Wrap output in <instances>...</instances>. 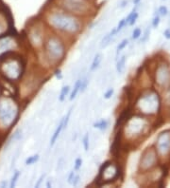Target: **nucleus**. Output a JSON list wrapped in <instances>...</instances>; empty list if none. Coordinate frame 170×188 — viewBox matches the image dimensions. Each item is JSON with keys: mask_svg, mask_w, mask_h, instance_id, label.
<instances>
[{"mask_svg": "<svg viewBox=\"0 0 170 188\" xmlns=\"http://www.w3.org/2000/svg\"><path fill=\"white\" fill-rule=\"evenodd\" d=\"M47 30L61 35L72 43L84 31L88 21L71 14L49 2L39 15Z\"/></svg>", "mask_w": 170, "mask_h": 188, "instance_id": "1", "label": "nucleus"}, {"mask_svg": "<svg viewBox=\"0 0 170 188\" xmlns=\"http://www.w3.org/2000/svg\"><path fill=\"white\" fill-rule=\"evenodd\" d=\"M156 118H149L138 113H131L129 117L123 123V125L116 129L119 130L123 149L128 148H135L144 140H146L153 129L156 128L155 125Z\"/></svg>", "mask_w": 170, "mask_h": 188, "instance_id": "2", "label": "nucleus"}, {"mask_svg": "<svg viewBox=\"0 0 170 188\" xmlns=\"http://www.w3.org/2000/svg\"><path fill=\"white\" fill-rule=\"evenodd\" d=\"M72 42L64 37L48 31L42 49L36 55L41 62L44 68L54 69L60 67L66 59Z\"/></svg>", "mask_w": 170, "mask_h": 188, "instance_id": "3", "label": "nucleus"}, {"mask_svg": "<svg viewBox=\"0 0 170 188\" xmlns=\"http://www.w3.org/2000/svg\"><path fill=\"white\" fill-rule=\"evenodd\" d=\"M130 106L133 112L149 118H157L161 115L163 104L160 91L152 87L138 91L132 97Z\"/></svg>", "mask_w": 170, "mask_h": 188, "instance_id": "4", "label": "nucleus"}, {"mask_svg": "<svg viewBox=\"0 0 170 188\" xmlns=\"http://www.w3.org/2000/svg\"><path fill=\"white\" fill-rule=\"evenodd\" d=\"M26 64L23 58L13 50L2 52L0 55V74L11 82L20 81L25 73Z\"/></svg>", "mask_w": 170, "mask_h": 188, "instance_id": "5", "label": "nucleus"}, {"mask_svg": "<svg viewBox=\"0 0 170 188\" xmlns=\"http://www.w3.org/2000/svg\"><path fill=\"white\" fill-rule=\"evenodd\" d=\"M54 6L89 21L97 15L98 4L91 0H49Z\"/></svg>", "mask_w": 170, "mask_h": 188, "instance_id": "6", "label": "nucleus"}, {"mask_svg": "<svg viewBox=\"0 0 170 188\" xmlns=\"http://www.w3.org/2000/svg\"><path fill=\"white\" fill-rule=\"evenodd\" d=\"M153 81V86L159 91L170 87V63L164 57H157L152 60V64L146 65Z\"/></svg>", "mask_w": 170, "mask_h": 188, "instance_id": "7", "label": "nucleus"}, {"mask_svg": "<svg viewBox=\"0 0 170 188\" xmlns=\"http://www.w3.org/2000/svg\"><path fill=\"white\" fill-rule=\"evenodd\" d=\"M20 105L11 96L0 97V129L10 130L18 122Z\"/></svg>", "mask_w": 170, "mask_h": 188, "instance_id": "8", "label": "nucleus"}, {"mask_svg": "<svg viewBox=\"0 0 170 188\" xmlns=\"http://www.w3.org/2000/svg\"><path fill=\"white\" fill-rule=\"evenodd\" d=\"M123 174L124 169L120 162L117 160H109L101 164L94 182L98 186L113 184L123 178Z\"/></svg>", "mask_w": 170, "mask_h": 188, "instance_id": "9", "label": "nucleus"}, {"mask_svg": "<svg viewBox=\"0 0 170 188\" xmlns=\"http://www.w3.org/2000/svg\"><path fill=\"white\" fill-rule=\"evenodd\" d=\"M48 33V30L41 19L40 16L36 17V19L31 20L27 27V39L29 47L36 53L39 52L44 45L46 37Z\"/></svg>", "mask_w": 170, "mask_h": 188, "instance_id": "10", "label": "nucleus"}, {"mask_svg": "<svg viewBox=\"0 0 170 188\" xmlns=\"http://www.w3.org/2000/svg\"><path fill=\"white\" fill-rule=\"evenodd\" d=\"M161 164L159 155L156 151L154 145H149L146 147L139 158L137 173H146L153 170Z\"/></svg>", "mask_w": 170, "mask_h": 188, "instance_id": "11", "label": "nucleus"}, {"mask_svg": "<svg viewBox=\"0 0 170 188\" xmlns=\"http://www.w3.org/2000/svg\"><path fill=\"white\" fill-rule=\"evenodd\" d=\"M153 145L159 155L161 163L170 164V128L161 131Z\"/></svg>", "mask_w": 170, "mask_h": 188, "instance_id": "12", "label": "nucleus"}, {"mask_svg": "<svg viewBox=\"0 0 170 188\" xmlns=\"http://www.w3.org/2000/svg\"><path fill=\"white\" fill-rule=\"evenodd\" d=\"M10 29V18L5 11L0 10V37H4Z\"/></svg>", "mask_w": 170, "mask_h": 188, "instance_id": "13", "label": "nucleus"}, {"mask_svg": "<svg viewBox=\"0 0 170 188\" xmlns=\"http://www.w3.org/2000/svg\"><path fill=\"white\" fill-rule=\"evenodd\" d=\"M117 34H118V32H117L116 27L112 28L109 32H107V33L102 37V39H101V41H100V47H101V49L107 48V47L111 43V41L115 39V37H116Z\"/></svg>", "mask_w": 170, "mask_h": 188, "instance_id": "14", "label": "nucleus"}, {"mask_svg": "<svg viewBox=\"0 0 170 188\" xmlns=\"http://www.w3.org/2000/svg\"><path fill=\"white\" fill-rule=\"evenodd\" d=\"M63 130H64V128H63V120L62 119L60 121L59 125H57V127H56L55 131L53 132V134L50 137V143H49L50 147H53L55 145V143H57V141L59 140V138H60V136H61V134H62V132Z\"/></svg>", "mask_w": 170, "mask_h": 188, "instance_id": "15", "label": "nucleus"}, {"mask_svg": "<svg viewBox=\"0 0 170 188\" xmlns=\"http://www.w3.org/2000/svg\"><path fill=\"white\" fill-rule=\"evenodd\" d=\"M138 6L139 5H134V8L132 9V11L127 15V17H125L127 26H133L136 23V21L138 19V16H139V13L137 12Z\"/></svg>", "mask_w": 170, "mask_h": 188, "instance_id": "16", "label": "nucleus"}, {"mask_svg": "<svg viewBox=\"0 0 170 188\" xmlns=\"http://www.w3.org/2000/svg\"><path fill=\"white\" fill-rule=\"evenodd\" d=\"M102 59H103V55H102L101 52H98L96 55L94 56L93 61H92V63H91V65H90V67H89V71H90V73H92V72H94V71H96V70L99 68V66H100V64H101V62H102Z\"/></svg>", "mask_w": 170, "mask_h": 188, "instance_id": "17", "label": "nucleus"}, {"mask_svg": "<svg viewBox=\"0 0 170 188\" xmlns=\"http://www.w3.org/2000/svg\"><path fill=\"white\" fill-rule=\"evenodd\" d=\"M160 93H161L163 107H164V109L168 110L170 108V87L160 91Z\"/></svg>", "mask_w": 170, "mask_h": 188, "instance_id": "18", "label": "nucleus"}, {"mask_svg": "<svg viewBox=\"0 0 170 188\" xmlns=\"http://www.w3.org/2000/svg\"><path fill=\"white\" fill-rule=\"evenodd\" d=\"M81 78H79L78 80H76L74 83V86L71 87V91L69 94V101H73L76 99V97L78 96V94L81 91Z\"/></svg>", "mask_w": 170, "mask_h": 188, "instance_id": "19", "label": "nucleus"}, {"mask_svg": "<svg viewBox=\"0 0 170 188\" xmlns=\"http://www.w3.org/2000/svg\"><path fill=\"white\" fill-rule=\"evenodd\" d=\"M126 62H127V56L125 54L119 55V57L116 59V69L118 74H122L126 68Z\"/></svg>", "mask_w": 170, "mask_h": 188, "instance_id": "20", "label": "nucleus"}, {"mask_svg": "<svg viewBox=\"0 0 170 188\" xmlns=\"http://www.w3.org/2000/svg\"><path fill=\"white\" fill-rule=\"evenodd\" d=\"M111 122L108 119H100L93 124V127L99 131H106L110 127Z\"/></svg>", "mask_w": 170, "mask_h": 188, "instance_id": "21", "label": "nucleus"}, {"mask_svg": "<svg viewBox=\"0 0 170 188\" xmlns=\"http://www.w3.org/2000/svg\"><path fill=\"white\" fill-rule=\"evenodd\" d=\"M22 135H23V130L21 128H18L16 129L14 132L12 133V135L9 138V140L7 141L6 143V145H5V149L8 148L11 144H12L13 143H15L16 141L20 140L22 138Z\"/></svg>", "mask_w": 170, "mask_h": 188, "instance_id": "22", "label": "nucleus"}, {"mask_svg": "<svg viewBox=\"0 0 170 188\" xmlns=\"http://www.w3.org/2000/svg\"><path fill=\"white\" fill-rule=\"evenodd\" d=\"M71 91V87L69 85H64L62 87L61 91L59 93V96H58V100L61 103H63L68 97H69V94Z\"/></svg>", "mask_w": 170, "mask_h": 188, "instance_id": "23", "label": "nucleus"}, {"mask_svg": "<svg viewBox=\"0 0 170 188\" xmlns=\"http://www.w3.org/2000/svg\"><path fill=\"white\" fill-rule=\"evenodd\" d=\"M129 40L128 38H124L123 40H121V41L119 42V44L117 45L116 49V59L119 57V55H120L121 51L127 48V46L129 45Z\"/></svg>", "mask_w": 170, "mask_h": 188, "instance_id": "24", "label": "nucleus"}, {"mask_svg": "<svg viewBox=\"0 0 170 188\" xmlns=\"http://www.w3.org/2000/svg\"><path fill=\"white\" fill-rule=\"evenodd\" d=\"M40 160V155L39 154H33L31 156H28L26 161H25V164L26 165H33L35 163H37Z\"/></svg>", "mask_w": 170, "mask_h": 188, "instance_id": "25", "label": "nucleus"}, {"mask_svg": "<svg viewBox=\"0 0 170 188\" xmlns=\"http://www.w3.org/2000/svg\"><path fill=\"white\" fill-rule=\"evenodd\" d=\"M81 143H82V146H83L84 151L88 152L89 149H90V134H89V132H86L84 134V136L82 137Z\"/></svg>", "mask_w": 170, "mask_h": 188, "instance_id": "26", "label": "nucleus"}, {"mask_svg": "<svg viewBox=\"0 0 170 188\" xmlns=\"http://www.w3.org/2000/svg\"><path fill=\"white\" fill-rule=\"evenodd\" d=\"M20 177H21V172L19 170H15L13 172L12 177H11V182H10V187H11V188L15 187L17 182H18V181H19V179H20Z\"/></svg>", "mask_w": 170, "mask_h": 188, "instance_id": "27", "label": "nucleus"}, {"mask_svg": "<svg viewBox=\"0 0 170 188\" xmlns=\"http://www.w3.org/2000/svg\"><path fill=\"white\" fill-rule=\"evenodd\" d=\"M82 164H83V160H82V158H81V157L76 158L75 161H74V166H73V169H74L75 171L79 172V171L81 170V167H82Z\"/></svg>", "mask_w": 170, "mask_h": 188, "instance_id": "28", "label": "nucleus"}, {"mask_svg": "<svg viewBox=\"0 0 170 188\" xmlns=\"http://www.w3.org/2000/svg\"><path fill=\"white\" fill-rule=\"evenodd\" d=\"M89 83H90V78H89L88 75H86V76H84V77H81V91L80 92L83 93L87 89Z\"/></svg>", "mask_w": 170, "mask_h": 188, "instance_id": "29", "label": "nucleus"}, {"mask_svg": "<svg viewBox=\"0 0 170 188\" xmlns=\"http://www.w3.org/2000/svg\"><path fill=\"white\" fill-rule=\"evenodd\" d=\"M142 35V30L141 28L137 27L135 28L133 31H132V33H131V39L132 40H138Z\"/></svg>", "mask_w": 170, "mask_h": 188, "instance_id": "30", "label": "nucleus"}, {"mask_svg": "<svg viewBox=\"0 0 170 188\" xmlns=\"http://www.w3.org/2000/svg\"><path fill=\"white\" fill-rule=\"evenodd\" d=\"M53 70V75L55 76V78L57 79V80H59V81H61V80H63V70L58 67V68H55L54 69H52Z\"/></svg>", "mask_w": 170, "mask_h": 188, "instance_id": "31", "label": "nucleus"}, {"mask_svg": "<svg viewBox=\"0 0 170 188\" xmlns=\"http://www.w3.org/2000/svg\"><path fill=\"white\" fill-rule=\"evenodd\" d=\"M113 94H115V88L113 87H110L108 88L104 93H103V98L105 100H110L111 99V97L113 96Z\"/></svg>", "mask_w": 170, "mask_h": 188, "instance_id": "32", "label": "nucleus"}, {"mask_svg": "<svg viewBox=\"0 0 170 188\" xmlns=\"http://www.w3.org/2000/svg\"><path fill=\"white\" fill-rule=\"evenodd\" d=\"M157 14L161 17H164L168 14V9L166 6H160L157 10Z\"/></svg>", "mask_w": 170, "mask_h": 188, "instance_id": "33", "label": "nucleus"}, {"mask_svg": "<svg viewBox=\"0 0 170 188\" xmlns=\"http://www.w3.org/2000/svg\"><path fill=\"white\" fill-rule=\"evenodd\" d=\"M160 23H161V16L158 14H155L152 21H151V26H152L153 29H157L159 27Z\"/></svg>", "mask_w": 170, "mask_h": 188, "instance_id": "34", "label": "nucleus"}, {"mask_svg": "<svg viewBox=\"0 0 170 188\" xmlns=\"http://www.w3.org/2000/svg\"><path fill=\"white\" fill-rule=\"evenodd\" d=\"M81 175L77 172V174H76L75 177H74V180H73V181H72L71 186H73V187L79 186V184L81 183Z\"/></svg>", "mask_w": 170, "mask_h": 188, "instance_id": "35", "label": "nucleus"}, {"mask_svg": "<svg viewBox=\"0 0 170 188\" xmlns=\"http://www.w3.org/2000/svg\"><path fill=\"white\" fill-rule=\"evenodd\" d=\"M149 34H150V28L148 27L146 30V31L143 33L142 32V35H141V43H145L148 38H149Z\"/></svg>", "mask_w": 170, "mask_h": 188, "instance_id": "36", "label": "nucleus"}, {"mask_svg": "<svg viewBox=\"0 0 170 188\" xmlns=\"http://www.w3.org/2000/svg\"><path fill=\"white\" fill-rule=\"evenodd\" d=\"M127 26V24H126V20H125V18H122V19H120L119 20V22H118V24H117V26L116 27V31H117V32L119 33L125 27Z\"/></svg>", "mask_w": 170, "mask_h": 188, "instance_id": "37", "label": "nucleus"}, {"mask_svg": "<svg viewBox=\"0 0 170 188\" xmlns=\"http://www.w3.org/2000/svg\"><path fill=\"white\" fill-rule=\"evenodd\" d=\"M76 174H77V171H75L74 169H73V170H71V171L68 173L66 180H67V183H68L69 185H71V184H72V181H73L74 177H75V175H76Z\"/></svg>", "mask_w": 170, "mask_h": 188, "instance_id": "38", "label": "nucleus"}, {"mask_svg": "<svg viewBox=\"0 0 170 188\" xmlns=\"http://www.w3.org/2000/svg\"><path fill=\"white\" fill-rule=\"evenodd\" d=\"M46 177V174H42L39 178H38V180L36 181V183H35V187H36V188H37V187H40V186L42 185V183L44 182Z\"/></svg>", "mask_w": 170, "mask_h": 188, "instance_id": "39", "label": "nucleus"}, {"mask_svg": "<svg viewBox=\"0 0 170 188\" xmlns=\"http://www.w3.org/2000/svg\"><path fill=\"white\" fill-rule=\"evenodd\" d=\"M129 3V0H122V1L119 2L118 7H119L120 9H124V8H126V7L128 6Z\"/></svg>", "mask_w": 170, "mask_h": 188, "instance_id": "40", "label": "nucleus"}, {"mask_svg": "<svg viewBox=\"0 0 170 188\" xmlns=\"http://www.w3.org/2000/svg\"><path fill=\"white\" fill-rule=\"evenodd\" d=\"M163 36L166 39H170V29L169 28L163 31Z\"/></svg>", "mask_w": 170, "mask_h": 188, "instance_id": "41", "label": "nucleus"}, {"mask_svg": "<svg viewBox=\"0 0 170 188\" xmlns=\"http://www.w3.org/2000/svg\"><path fill=\"white\" fill-rule=\"evenodd\" d=\"M46 187H48V188L52 186V181H51V180H50V179H49V180H47V181H46Z\"/></svg>", "mask_w": 170, "mask_h": 188, "instance_id": "42", "label": "nucleus"}, {"mask_svg": "<svg viewBox=\"0 0 170 188\" xmlns=\"http://www.w3.org/2000/svg\"><path fill=\"white\" fill-rule=\"evenodd\" d=\"M141 2V0H132V3H133V5H139Z\"/></svg>", "mask_w": 170, "mask_h": 188, "instance_id": "43", "label": "nucleus"}, {"mask_svg": "<svg viewBox=\"0 0 170 188\" xmlns=\"http://www.w3.org/2000/svg\"><path fill=\"white\" fill-rule=\"evenodd\" d=\"M91 1H94V2H97V3H98V0H91Z\"/></svg>", "mask_w": 170, "mask_h": 188, "instance_id": "44", "label": "nucleus"}, {"mask_svg": "<svg viewBox=\"0 0 170 188\" xmlns=\"http://www.w3.org/2000/svg\"><path fill=\"white\" fill-rule=\"evenodd\" d=\"M168 111H169V118H170V108L168 109Z\"/></svg>", "mask_w": 170, "mask_h": 188, "instance_id": "45", "label": "nucleus"}, {"mask_svg": "<svg viewBox=\"0 0 170 188\" xmlns=\"http://www.w3.org/2000/svg\"><path fill=\"white\" fill-rule=\"evenodd\" d=\"M163 1H165V0H163Z\"/></svg>", "mask_w": 170, "mask_h": 188, "instance_id": "46", "label": "nucleus"}, {"mask_svg": "<svg viewBox=\"0 0 170 188\" xmlns=\"http://www.w3.org/2000/svg\"><path fill=\"white\" fill-rule=\"evenodd\" d=\"M0 97H1V96H0Z\"/></svg>", "mask_w": 170, "mask_h": 188, "instance_id": "47", "label": "nucleus"}]
</instances>
